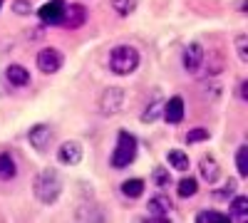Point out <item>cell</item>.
<instances>
[{
  "label": "cell",
  "mask_w": 248,
  "mask_h": 223,
  "mask_svg": "<svg viewBox=\"0 0 248 223\" xmlns=\"http://www.w3.org/2000/svg\"><path fill=\"white\" fill-rule=\"evenodd\" d=\"M167 164H169V169H174L179 174H186L191 169V159L184 149H169L167 151Z\"/></svg>",
  "instance_id": "obj_17"
},
{
  "label": "cell",
  "mask_w": 248,
  "mask_h": 223,
  "mask_svg": "<svg viewBox=\"0 0 248 223\" xmlns=\"http://www.w3.org/2000/svg\"><path fill=\"white\" fill-rule=\"evenodd\" d=\"M199 178L203 181V184H209V186H214L216 181L221 178V164L211 154H203L199 159Z\"/></svg>",
  "instance_id": "obj_14"
},
{
  "label": "cell",
  "mask_w": 248,
  "mask_h": 223,
  "mask_svg": "<svg viewBox=\"0 0 248 223\" xmlns=\"http://www.w3.org/2000/svg\"><path fill=\"white\" fill-rule=\"evenodd\" d=\"M62 65H65V57H62V52L57 47H43L35 57V67L43 74H57L62 70Z\"/></svg>",
  "instance_id": "obj_6"
},
{
  "label": "cell",
  "mask_w": 248,
  "mask_h": 223,
  "mask_svg": "<svg viewBox=\"0 0 248 223\" xmlns=\"http://www.w3.org/2000/svg\"><path fill=\"white\" fill-rule=\"evenodd\" d=\"M248 82H246V79H241V82H238V99H241V102H248Z\"/></svg>",
  "instance_id": "obj_30"
},
{
  "label": "cell",
  "mask_w": 248,
  "mask_h": 223,
  "mask_svg": "<svg viewBox=\"0 0 248 223\" xmlns=\"http://www.w3.org/2000/svg\"><path fill=\"white\" fill-rule=\"evenodd\" d=\"M229 213H221L216 208H201L196 213V223H229Z\"/></svg>",
  "instance_id": "obj_23"
},
{
  "label": "cell",
  "mask_w": 248,
  "mask_h": 223,
  "mask_svg": "<svg viewBox=\"0 0 248 223\" xmlns=\"http://www.w3.org/2000/svg\"><path fill=\"white\" fill-rule=\"evenodd\" d=\"M199 193V178L196 176H181L176 181V196L179 198H194Z\"/></svg>",
  "instance_id": "obj_20"
},
{
  "label": "cell",
  "mask_w": 248,
  "mask_h": 223,
  "mask_svg": "<svg viewBox=\"0 0 248 223\" xmlns=\"http://www.w3.org/2000/svg\"><path fill=\"white\" fill-rule=\"evenodd\" d=\"M139 156V139L127 132V129H119L117 132V141H114V149L109 154V166L114 171H124L129 169Z\"/></svg>",
  "instance_id": "obj_1"
},
{
  "label": "cell",
  "mask_w": 248,
  "mask_h": 223,
  "mask_svg": "<svg viewBox=\"0 0 248 223\" xmlns=\"http://www.w3.org/2000/svg\"><path fill=\"white\" fill-rule=\"evenodd\" d=\"M32 193L43 206L57 204V198L62 193V178H60L57 169H43L40 171L32 181Z\"/></svg>",
  "instance_id": "obj_3"
},
{
  "label": "cell",
  "mask_w": 248,
  "mask_h": 223,
  "mask_svg": "<svg viewBox=\"0 0 248 223\" xmlns=\"http://www.w3.org/2000/svg\"><path fill=\"white\" fill-rule=\"evenodd\" d=\"M3 3H5V0H0V8H3Z\"/></svg>",
  "instance_id": "obj_32"
},
{
  "label": "cell",
  "mask_w": 248,
  "mask_h": 223,
  "mask_svg": "<svg viewBox=\"0 0 248 223\" xmlns=\"http://www.w3.org/2000/svg\"><path fill=\"white\" fill-rule=\"evenodd\" d=\"M246 8H248V3H246V0H241V5H238V13H243V15H246V13H248Z\"/></svg>",
  "instance_id": "obj_31"
},
{
  "label": "cell",
  "mask_w": 248,
  "mask_h": 223,
  "mask_svg": "<svg viewBox=\"0 0 248 223\" xmlns=\"http://www.w3.org/2000/svg\"><path fill=\"white\" fill-rule=\"evenodd\" d=\"M229 218L231 221H246L248 218V196L233 193L229 198Z\"/></svg>",
  "instance_id": "obj_16"
},
{
  "label": "cell",
  "mask_w": 248,
  "mask_h": 223,
  "mask_svg": "<svg viewBox=\"0 0 248 223\" xmlns=\"http://www.w3.org/2000/svg\"><path fill=\"white\" fill-rule=\"evenodd\" d=\"M236 52H238L241 62H248V35L246 32L236 35Z\"/></svg>",
  "instance_id": "obj_28"
},
{
  "label": "cell",
  "mask_w": 248,
  "mask_h": 223,
  "mask_svg": "<svg viewBox=\"0 0 248 223\" xmlns=\"http://www.w3.org/2000/svg\"><path fill=\"white\" fill-rule=\"evenodd\" d=\"M5 82L15 89H23V87H30L32 85V74L25 65H20V62H10L5 67Z\"/></svg>",
  "instance_id": "obj_13"
},
{
  "label": "cell",
  "mask_w": 248,
  "mask_h": 223,
  "mask_svg": "<svg viewBox=\"0 0 248 223\" xmlns=\"http://www.w3.org/2000/svg\"><path fill=\"white\" fill-rule=\"evenodd\" d=\"M161 107H164V99H154L144 107V112L139 114V121L141 124H154L156 119H161Z\"/></svg>",
  "instance_id": "obj_21"
},
{
  "label": "cell",
  "mask_w": 248,
  "mask_h": 223,
  "mask_svg": "<svg viewBox=\"0 0 248 223\" xmlns=\"http://www.w3.org/2000/svg\"><path fill=\"white\" fill-rule=\"evenodd\" d=\"M17 176V161L10 151H0V181H13Z\"/></svg>",
  "instance_id": "obj_19"
},
{
  "label": "cell",
  "mask_w": 248,
  "mask_h": 223,
  "mask_svg": "<svg viewBox=\"0 0 248 223\" xmlns=\"http://www.w3.org/2000/svg\"><path fill=\"white\" fill-rule=\"evenodd\" d=\"M147 211H149V216H147L149 221H169V216H171V211H174V201H171L169 193L159 191V193H154V196L149 198Z\"/></svg>",
  "instance_id": "obj_9"
},
{
  "label": "cell",
  "mask_w": 248,
  "mask_h": 223,
  "mask_svg": "<svg viewBox=\"0 0 248 223\" xmlns=\"http://www.w3.org/2000/svg\"><path fill=\"white\" fill-rule=\"evenodd\" d=\"M109 5H112V10H114L119 17H129V15L137 10L139 0H109Z\"/></svg>",
  "instance_id": "obj_24"
},
{
  "label": "cell",
  "mask_w": 248,
  "mask_h": 223,
  "mask_svg": "<svg viewBox=\"0 0 248 223\" xmlns=\"http://www.w3.org/2000/svg\"><path fill=\"white\" fill-rule=\"evenodd\" d=\"M77 221H107V211H102V206L97 204H82L75 211Z\"/></svg>",
  "instance_id": "obj_18"
},
{
  "label": "cell",
  "mask_w": 248,
  "mask_h": 223,
  "mask_svg": "<svg viewBox=\"0 0 248 223\" xmlns=\"http://www.w3.org/2000/svg\"><path fill=\"white\" fill-rule=\"evenodd\" d=\"M139 62H141V57H139V50L134 45H114L109 50V57H107V67L117 77L134 74Z\"/></svg>",
  "instance_id": "obj_2"
},
{
  "label": "cell",
  "mask_w": 248,
  "mask_h": 223,
  "mask_svg": "<svg viewBox=\"0 0 248 223\" xmlns=\"http://www.w3.org/2000/svg\"><path fill=\"white\" fill-rule=\"evenodd\" d=\"M65 8H67L65 0H47V3L37 10L40 25H45V28H60L62 25V17H65Z\"/></svg>",
  "instance_id": "obj_8"
},
{
  "label": "cell",
  "mask_w": 248,
  "mask_h": 223,
  "mask_svg": "<svg viewBox=\"0 0 248 223\" xmlns=\"http://www.w3.org/2000/svg\"><path fill=\"white\" fill-rule=\"evenodd\" d=\"M203 62H206V50H203L201 43L194 40V43L184 45V50H181V67H184L186 74H196L203 67Z\"/></svg>",
  "instance_id": "obj_4"
},
{
  "label": "cell",
  "mask_w": 248,
  "mask_h": 223,
  "mask_svg": "<svg viewBox=\"0 0 248 223\" xmlns=\"http://www.w3.org/2000/svg\"><path fill=\"white\" fill-rule=\"evenodd\" d=\"M124 99H127V94H124L122 87H107L105 92L99 94V112L105 117L119 114L122 107H124Z\"/></svg>",
  "instance_id": "obj_7"
},
{
  "label": "cell",
  "mask_w": 248,
  "mask_h": 223,
  "mask_svg": "<svg viewBox=\"0 0 248 223\" xmlns=\"http://www.w3.org/2000/svg\"><path fill=\"white\" fill-rule=\"evenodd\" d=\"M211 139V129H206V127H194L186 132V144H203V141H209Z\"/></svg>",
  "instance_id": "obj_26"
},
{
  "label": "cell",
  "mask_w": 248,
  "mask_h": 223,
  "mask_svg": "<svg viewBox=\"0 0 248 223\" xmlns=\"http://www.w3.org/2000/svg\"><path fill=\"white\" fill-rule=\"evenodd\" d=\"M28 141H30V147L40 154H45L50 147H52V141H55V132L50 124H45V121H37V124H32L28 129Z\"/></svg>",
  "instance_id": "obj_5"
},
{
  "label": "cell",
  "mask_w": 248,
  "mask_h": 223,
  "mask_svg": "<svg viewBox=\"0 0 248 223\" xmlns=\"http://www.w3.org/2000/svg\"><path fill=\"white\" fill-rule=\"evenodd\" d=\"M184 114H186V104H184V97H179V94L169 97L167 102H164V107H161V119L167 121V124H171V127L181 124Z\"/></svg>",
  "instance_id": "obj_12"
},
{
  "label": "cell",
  "mask_w": 248,
  "mask_h": 223,
  "mask_svg": "<svg viewBox=\"0 0 248 223\" xmlns=\"http://www.w3.org/2000/svg\"><path fill=\"white\" fill-rule=\"evenodd\" d=\"M144 189H147V181L139 178V176H132V178H124L119 184V193L129 201H137L144 196Z\"/></svg>",
  "instance_id": "obj_15"
},
{
  "label": "cell",
  "mask_w": 248,
  "mask_h": 223,
  "mask_svg": "<svg viewBox=\"0 0 248 223\" xmlns=\"http://www.w3.org/2000/svg\"><path fill=\"white\" fill-rule=\"evenodd\" d=\"M236 171L241 178H248V144H241L236 149Z\"/></svg>",
  "instance_id": "obj_27"
},
{
  "label": "cell",
  "mask_w": 248,
  "mask_h": 223,
  "mask_svg": "<svg viewBox=\"0 0 248 223\" xmlns=\"http://www.w3.org/2000/svg\"><path fill=\"white\" fill-rule=\"evenodd\" d=\"M152 184L156 186V189H169L171 184H174V178H171V171L167 169V166H154L152 169Z\"/></svg>",
  "instance_id": "obj_22"
},
{
  "label": "cell",
  "mask_w": 248,
  "mask_h": 223,
  "mask_svg": "<svg viewBox=\"0 0 248 223\" xmlns=\"http://www.w3.org/2000/svg\"><path fill=\"white\" fill-rule=\"evenodd\" d=\"M90 20V10L85 8L77 0V3H67L65 8V17H62V28H67V30H79L82 25H85Z\"/></svg>",
  "instance_id": "obj_11"
},
{
  "label": "cell",
  "mask_w": 248,
  "mask_h": 223,
  "mask_svg": "<svg viewBox=\"0 0 248 223\" xmlns=\"http://www.w3.org/2000/svg\"><path fill=\"white\" fill-rule=\"evenodd\" d=\"M10 10H13L15 15H20V17H25V15L32 13V3H30V0H13Z\"/></svg>",
  "instance_id": "obj_29"
},
{
  "label": "cell",
  "mask_w": 248,
  "mask_h": 223,
  "mask_svg": "<svg viewBox=\"0 0 248 223\" xmlns=\"http://www.w3.org/2000/svg\"><path fill=\"white\" fill-rule=\"evenodd\" d=\"M236 189H238V181H236V178H229L223 186L214 189V191H211V196H214L216 201H229V198L236 193Z\"/></svg>",
  "instance_id": "obj_25"
},
{
  "label": "cell",
  "mask_w": 248,
  "mask_h": 223,
  "mask_svg": "<svg viewBox=\"0 0 248 223\" xmlns=\"http://www.w3.org/2000/svg\"><path fill=\"white\" fill-rule=\"evenodd\" d=\"M55 156H57V161L62 166H77L82 161V156H85V149H82V144L77 139H67V141H62V144L57 147Z\"/></svg>",
  "instance_id": "obj_10"
}]
</instances>
